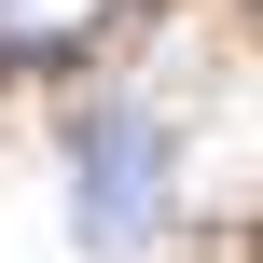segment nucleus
<instances>
[{
	"label": "nucleus",
	"mask_w": 263,
	"mask_h": 263,
	"mask_svg": "<svg viewBox=\"0 0 263 263\" xmlns=\"http://www.w3.org/2000/svg\"><path fill=\"white\" fill-rule=\"evenodd\" d=\"M166 194H180V139H166V111H139V97H83L69 111V222H83V250H153L166 236Z\"/></svg>",
	"instance_id": "obj_1"
},
{
	"label": "nucleus",
	"mask_w": 263,
	"mask_h": 263,
	"mask_svg": "<svg viewBox=\"0 0 263 263\" xmlns=\"http://www.w3.org/2000/svg\"><path fill=\"white\" fill-rule=\"evenodd\" d=\"M125 0H0V69H69Z\"/></svg>",
	"instance_id": "obj_2"
}]
</instances>
